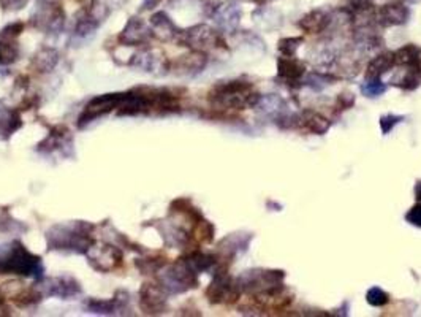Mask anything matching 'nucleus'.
<instances>
[{"label": "nucleus", "instance_id": "4", "mask_svg": "<svg viewBox=\"0 0 421 317\" xmlns=\"http://www.w3.org/2000/svg\"><path fill=\"white\" fill-rule=\"evenodd\" d=\"M157 283L168 295H179L198 287V273L181 257L175 264H166L159 270Z\"/></svg>", "mask_w": 421, "mask_h": 317}, {"label": "nucleus", "instance_id": "23", "mask_svg": "<svg viewBox=\"0 0 421 317\" xmlns=\"http://www.w3.org/2000/svg\"><path fill=\"white\" fill-rule=\"evenodd\" d=\"M331 24V13H328L326 10H312L309 11L298 21V27L306 34H321L328 30Z\"/></svg>", "mask_w": 421, "mask_h": 317}, {"label": "nucleus", "instance_id": "40", "mask_svg": "<svg viewBox=\"0 0 421 317\" xmlns=\"http://www.w3.org/2000/svg\"><path fill=\"white\" fill-rule=\"evenodd\" d=\"M415 198L421 202V181H417V186H415Z\"/></svg>", "mask_w": 421, "mask_h": 317}, {"label": "nucleus", "instance_id": "12", "mask_svg": "<svg viewBox=\"0 0 421 317\" xmlns=\"http://www.w3.org/2000/svg\"><path fill=\"white\" fill-rule=\"evenodd\" d=\"M86 257H88V262L94 270L100 273H109L122 265L123 254L114 245L94 243L86 251Z\"/></svg>", "mask_w": 421, "mask_h": 317}, {"label": "nucleus", "instance_id": "15", "mask_svg": "<svg viewBox=\"0 0 421 317\" xmlns=\"http://www.w3.org/2000/svg\"><path fill=\"white\" fill-rule=\"evenodd\" d=\"M166 297H168V294L159 283H146L140 290V309L147 316L163 314L168 309Z\"/></svg>", "mask_w": 421, "mask_h": 317}, {"label": "nucleus", "instance_id": "6", "mask_svg": "<svg viewBox=\"0 0 421 317\" xmlns=\"http://www.w3.org/2000/svg\"><path fill=\"white\" fill-rule=\"evenodd\" d=\"M243 290L238 278L228 275V269H215L214 278L206 289V298L210 304H232L239 300Z\"/></svg>", "mask_w": 421, "mask_h": 317}, {"label": "nucleus", "instance_id": "21", "mask_svg": "<svg viewBox=\"0 0 421 317\" xmlns=\"http://www.w3.org/2000/svg\"><path fill=\"white\" fill-rule=\"evenodd\" d=\"M392 86H396L402 91H415L421 86V62L408 65H399L398 73L394 75L389 82Z\"/></svg>", "mask_w": 421, "mask_h": 317}, {"label": "nucleus", "instance_id": "16", "mask_svg": "<svg viewBox=\"0 0 421 317\" xmlns=\"http://www.w3.org/2000/svg\"><path fill=\"white\" fill-rule=\"evenodd\" d=\"M410 20V8L404 2H389L375 8V22L380 27L404 26Z\"/></svg>", "mask_w": 421, "mask_h": 317}, {"label": "nucleus", "instance_id": "26", "mask_svg": "<svg viewBox=\"0 0 421 317\" xmlns=\"http://www.w3.org/2000/svg\"><path fill=\"white\" fill-rule=\"evenodd\" d=\"M21 113L18 110H0V140H8L21 129Z\"/></svg>", "mask_w": 421, "mask_h": 317}, {"label": "nucleus", "instance_id": "14", "mask_svg": "<svg viewBox=\"0 0 421 317\" xmlns=\"http://www.w3.org/2000/svg\"><path fill=\"white\" fill-rule=\"evenodd\" d=\"M84 309L92 314L100 316H126L130 314V295L127 290H117L109 300H98V298H88L83 303Z\"/></svg>", "mask_w": 421, "mask_h": 317}, {"label": "nucleus", "instance_id": "13", "mask_svg": "<svg viewBox=\"0 0 421 317\" xmlns=\"http://www.w3.org/2000/svg\"><path fill=\"white\" fill-rule=\"evenodd\" d=\"M130 67L140 68L146 73H152L156 77H162L171 70V62L166 59L165 53L156 48H143L133 54L130 60Z\"/></svg>", "mask_w": 421, "mask_h": 317}, {"label": "nucleus", "instance_id": "20", "mask_svg": "<svg viewBox=\"0 0 421 317\" xmlns=\"http://www.w3.org/2000/svg\"><path fill=\"white\" fill-rule=\"evenodd\" d=\"M149 27L152 37L159 41L176 40L179 34H181V30L176 27V24L173 22L171 18L165 11H157V13L152 15Z\"/></svg>", "mask_w": 421, "mask_h": 317}, {"label": "nucleus", "instance_id": "3", "mask_svg": "<svg viewBox=\"0 0 421 317\" xmlns=\"http://www.w3.org/2000/svg\"><path fill=\"white\" fill-rule=\"evenodd\" d=\"M45 273L41 257L35 256L20 240L0 245V275L34 278L40 281Z\"/></svg>", "mask_w": 421, "mask_h": 317}, {"label": "nucleus", "instance_id": "35", "mask_svg": "<svg viewBox=\"0 0 421 317\" xmlns=\"http://www.w3.org/2000/svg\"><path fill=\"white\" fill-rule=\"evenodd\" d=\"M354 105H355V96L352 94V92L345 91V92H340V94L336 97V102H334V110H336L338 113H340V111L350 110Z\"/></svg>", "mask_w": 421, "mask_h": 317}, {"label": "nucleus", "instance_id": "19", "mask_svg": "<svg viewBox=\"0 0 421 317\" xmlns=\"http://www.w3.org/2000/svg\"><path fill=\"white\" fill-rule=\"evenodd\" d=\"M306 75L305 62L296 59L295 56H283L277 60V78L282 79L286 84L301 83L302 77Z\"/></svg>", "mask_w": 421, "mask_h": 317}, {"label": "nucleus", "instance_id": "42", "mask_svg": "<svg viewBox=\"0 0 421 317\" xmlns=\"http://www.w3.org/2000/svg\"><path fill=\"white\" fill-rule=\"evenodd\" d=\"M4 303H5V298H4V294H2V290H0V309H5V306H4Z\"/></svg>", "mask_w": 421, "mask_h": 317}, {"label": "nucleus", "instance_id": "37", "mask_svg": "<svg viewBox=\"0 0 421 317\" xmlns=\"http://www.w3.org/2000/svg\"><path fill=\"white\" fill-rule=\"evenodd\" d=\"M24 30V22H11L0 30V37H8V39H18Z\"/></svg>", "mask_w": 421, "mask_h": 317}, {"label": "nucleus", "instance_id": "11", "mask_svg": "<svg viewBox=\"0 0 421 317\" xmlns=\"http://www.w3.org/2000/svg\"><path fill=\"white\" fill-rule=\"evenodd\" d=\"M126 98V92H114V94H103L97 96L86 105L81 116L78 117V127L84 129L89 126L91 122L97 121L98 117L111 113V111H117L121 108V105Z\"/></svg>", "mask_w": 421, "mask_h": 317}, {"label": "nucleus", "instance_id": "25", "mask_svg": "<svg viewBox=\"0 0 421 317\" xmlns=\"http://www.w3.org/2000/svg\"><path fill=\"white\" fill-rule=\"evenodd\" d=\"M394 64V53L392 51H382L375 54L373 59L369 60L366 68V78H382L383 75L392 70Z\"/></svg>", "mask_w": 421, "mask_h": 317}, {"label": "nucleus", "instance_id": "7", "mask_svg": "<svg viewBox=\"0 0 421 317\" xmlns=\"http://www.w3.org/2000/svg\"><path fill=\"white\" fill-rule=\"evenodd\" d=\"M32 27L48 35H58L65 26V11L59 4L40 0L30 15Z\"/></svg>", "mask_w": 421, "mask_h": 317}, {"label": "nucleus", "instance_id": "29", "mask_svg": "<svg viewBox=\"0 0 421 317\" xmlns=\"http://www.w3.org/2000/svg\"><path fill=\"white\" fill-rule=\"evenodd\" d=\"M417 62H421V48L413 45V43H408V45L399 48L398 51L394 53L396 67L417 64Z\"/></svg>", "mask_w": 421, "mask_h": 317}, {"label": "nucleus", "instance_id": "18", "mask_svg": "<svg viewBox=\"0 0 421 317\" xmlns=\"http://www.w3.org/2000/svg\"><path fill=\"white\" fill-rule=\"evenodd\" d=\"M295 127L314 135H325L331 127V121L317 111L305 110L302 113L295 115Z\"/></svg>", "mask_w": 421, "mask_h": 317}, {"label": "nucleus", "instance_id": "31", "mask_svg": "<svg viewBox=\"0 0 421 317\" xmlns=\"http://www.w3.org/2000/svg\"><path fill=\"white\" fill-rule=\"evenodd\" d=\"M136 269H138L143 275H157L159 270L166 265L165 259L162 257H149V259H136Z\"/></svg>", "mask_w": 421, "mask_h": 317}, {"label": "nucleus", "instance_id": "41", "mask_svg": "<svg viewBox=\"0 0 421 317\" xmlns=\"http://www.w3.org/2000/svg\"><path fill=\"white\" fill-rule=\"evenodd\" d=\"M247 2H253L260 5V7H265V5H268L269 2H272V0H247Z\"/></svg>", "mask_w": 421, "mask_h": 317}, {"label": "nucleus", "instance_id": "39", "mask_svg": "<svg viewBox=\"0 0 421 317\" xmlns=\"http://www.w3.org/2000/svg\"><path fill=\"white\" fill-rule=\"evenodd\" d=\"M30 0H0V7L5 11H20L22 10Z\"/></svg>", "mask_w": 421, "mask_h": 317}, {"label": "nucleus", "instance_id": "2", "mask_svg": "<svg viewBox=\"0 0 421 317\" xmlns=\"http://www.w3.org/2000/svg\"><path fill=\"white\" fill-rule=\"evenodd\" d=\"M262 97L252 83L232 79L214 84L208 94V102L215 110H247L257 108Z\"/></svg>", "mask_w": 421, "mask_h": 317}, {"label": "nucleus", "instance_id": "24", "mask_svg": "<svg viewBox=\"0 0 421 317\" xmlns=\"http://www.w3.org/2000/svg\"><path fill=\"white\" fill-rule=\"evenodd\" d=\"M208 64L206 53L192 51L189 54L179 56V59L175 62V72L178 75H196L203 72V68Z\"/></svg>", "mask_w": 421, "mask_h": 317}, {"label": "nucleus", "instance_id": "8", "mask_svg": "<svg viewBox=\"0 0 421 317\" xmlns=\"http://www.w3.org/2000/svg\"><path fill=\"white\" fill-rule=\"evenodd\" d=\"M179 43L182 46L190 48L192 51H201L206 53L209 49L224 46L225 41L222 39V34L214 30L213 27L206 26V24H196V26L182 30L178 37Z\"/></svg>", "mask_w": 421, "mask_h": 317}, {"label": "nucleus", "instance_id": "22", "mask_svg": "<svg viewBox=\"0 0 421 317\" xmlns=\"http://www.w3.org/2000/svg\"><path fill=\"white\" fill-rule=\"evenodd\" d=\"M213 18L224 32H233L241 20V8L236 2H225L213 10Z\"/></svg>", "mask_w": 421, "mask_h": 317}, {"label": "nucleus", "instance_id": "33", "mask_svg": "<svg viewBox=\"0 0 421 317\" xmlns=\"http://www.w3.org/2000/svg\"><path fill=\"white\" fill-rule=\"evenodd\" d=\"M302 43H305L302 37H288V39H282L279 41L277 48L282 56H295Z\"/></svg>", "mask_w": 421, "mask_h": 317}, {"label": "nucleus", "instance_id": "32", "mask_svg": "<svg viewBox=\"0 0 421 317\" xmlns=\"http://www.w3.org/2000/svg\"><path fill=\"white\" fill-rule=\"evenodd\" d=\"M338 77H333V75H328V73H323V72H312L307 75L306 78V84L309 86V88H312L315 91H320L323 89L325 86L331 84L333 82H338Z\"/></svg>", "mask_w": 421, "mask_h": 317}, {"label": "nucleus", "instance_id": "36", "mask_svg": "<svg viewBox=\"0 0 421 317\" xmlns=\"http://www.w3.org/2000/svg\"><path fill=\"white\" fill-rule=\"evenodd\" d=\"M404 119H406L404 116H396V115H385V116H382L380 117L382 134L383 135H388L396 126H398V124H401Z\"/></svg>", "mask_w": 421, "mask_h": 317}, {"label": "nucleus", "instance_id": "28", "mask_svg": "<svg viewBox=\"0 0 421 317\" xmlns=\"http://www.w3.org/2000/svg\"><path fill=\"white\" fill-rule=\"evenodd\" d=\"M21 56V48L18 39H8V37H0V65L7 67L15 64Z\"/></svg>", "mask_w": 421, "mask_h": 317}, {"label": "nucleus", "instance_id": "10", "mask_svg": "<svg viewBox=\"0 0 421 317\" xmlns=\"http://www.w3.org/2000/svg\"><path fill=\"white\" fill-rule=\"evenodd\" d=\"M35 287L40 290L43 298L54 297L60 298V300H72V298H76L83 294L81 284H79L76 278L70 275L41 278L40 281H36Z\"/></svg>", "mask_w": 421, "mask_h": 317}, {"label": "nucleus", "instance_id": "1", "mask_svg": "<svg viewBox=\"0 0 421 317\" xmlns=\"http://www.w3.org/2000/svg\"><path fill=\"white\" fill-rule=\"evenodd\" d=\"M94 228V224L84 221L55 224L46 232L48 250L86 254V251L95 243L94 236H92Z\"/></svg>", "mask_w": 421, "mask_h": 317}, {"label": "nucleus", "instance_id": "27", "mask_svg": "<svg viewBox=\"0 0 421 317\" xmlns=\"http://www.w3.org/2000/svg\"><path fill=\"white\" fill-rule=\"evenodd\" d=\"M59 53L54 48H41L39 53L34 56L32 65L39 73H48L58 65Z\"/></svg>", "mask_w": 421, "mask_h": 317}, {"label": "nucleus", "instance_id": "5", "mask_svg": "<svg viewBox=\"0 0 421 317\" xmlns=\"http://www.w3.org/2000/svg\"><path fill=\"white\" fill-rule=\"evenodd\" d=\"M113 11L111 0H91L89 7L78 18L73 29V40L83 43L95 35V30L102 26L105 20Z\"/></svg>", "mask_w": 421, "mask_h": 317}, {"label": "nucleus", "instance_id": "38", "mask_svg": "<svg viewBox=\"0 0 421 317\" xmlns=\"http://www.w3.org/2000/svg\"><path fill=\"white\" fill-rule=\"evenodd\" d=\"M406 221L410 224V226L421 228V203H417L415 207L407 211Z\"/></svg>", "mask_w": 421, "mask_h": 317}, {"label": "nucleus", "instance_id": "9", "mask_svg": "<svg viewBox=\"0 0 421 317\" xmlns=\"http://www.w3.org/2000/svg\"><path fill=\"white\" fill-rule=\"evenodd\" d=\"M35 151L43 155H59L64 159H72L75 155V143L72 132L65 126H55L49 134L36 145Z\"/></svg>", "mask_w": 421, "mask_h": 317}, {"label": "nucleus", "instance_id": "30", "mask_svg": "<svg viewBox=\"0 0 421 317\" xmlns=\"http://www.w3.org/2000/svg\"><path fill=\"white\" fill-rule=\"evenodd\" d=\"M388 86L380 78H366L361 84V94L368 98H377L387 92Z\"/></svg>", "mask_w": 421, "mask_h": 317}, {"label": "nucleus", "instance_id": "17", "mask_svg": "<svg viewBox=\"0 0 421 317\" xmlns=\"http://www.w3.org/2000/svg\"><path fill=\"white\" fill-rule=\"evenodd\" d=\"M151 37L152 34L149 24L138 16H133L130 18L126 26H123L122 32L119 34V41L123 46H138L146 45Z\"/></svg>", "mask_w": 421, "mask_h": 317}, {"label": "nucleus", "instance_id": "34", "mask_svg": "<svg viewBox=\"0 0 421 317\" xmlns=\"http://www.w3.org/2000/svg\"><path fill=\"white\" fill-rule=\"evenodd\" d=\"M366 302L370 304V306L380 308L389 303V295L388 292H385L380 287H370L366 294Z\"/></svg>", "mask_w": 421, "mask_h": 317}]
</instances>
